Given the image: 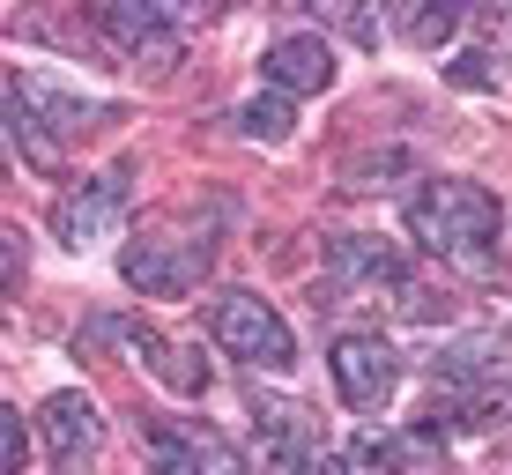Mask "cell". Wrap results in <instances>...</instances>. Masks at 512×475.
Here are the masks:
<instances>
[{"mask_svg": "<svg viewBox=\"0 0 512 475\" xmlns=\"http://www.w3.org/2000/svg\"><path fill=\"white\" fill-rule=\"evenodd\" d=\"M409 238L438 260H461L468 275H490V238H498V193L475 179H431L409 193Z\"/></svg>", "mask_w": 512, "mask_h": 475, "instance_id": "6da1fadb", "label": "cell"}, {"mask_svg": "<svg viewBox=\"0 0 512 475\" xmlns=\"http://www.w3.org/2000/svg\"><path fill=\"white\" fill-rule=\"evenodd\" d=\"M208 334H216V349L245 357L253 372H290V364H297V334H290V320H282L260 290H216Z\"/></svg>", "mask_w": 512, "mask_h": 475, "instance_id": "7a4b0ae2", "label": "cell"}, {"mask_svg": "<svg viewBox=\"0 0 512 475\" xmlns=\"http://www.w3.org/2000/svg\"><path fill=\"white\" fill-rule=\"evenodd\" d=\"M208 260H216V238H164V231H149V238H134L127 253H119V275L141 290V297H186L193 283L208 275Z\"/></svg>", "mask_w": 512, "mask_h": 475, "instance_id": "3957f363", "label": "cell"}, {"mask_svg": "<svg viewBox=\"0 0 512 475\" xmlns=\"http://www.w3.org/2000/svg\"><path fill=\"white\" fill-rule=\"evenodd\" d=\"M141 453H149L156 475H253L223 431L179 424V416H149V431H141Z\"/></svg>", "mask_w": 512, "mask_h": 475, "instance_id": "277c9868", "label": "cell"}, {"mask_svg": "<svg viewBox=\"0 0 512 475\" xmlns=\"http://www.w3.org/2000/svg\"><path fill=\"white\" fill-rule=\"evenodd\" d=\"M8 90H15V112H23V119H38L52 142H60V134H82V127H104V119H119L112 104L82 97L75 82H52V75H38V67L8 75Z\"/></svg>", "mask_w": 512, "mask_h": 475, "instance_id": "5b68a950", "label": "cell"}, {"mask_svg": "<svg viewBox=\"0 0 512 475\" xmlns=\"http://www.w3.org/2000/svg\"><path fill=\"white\" fill-rule=\"evenodd\" d=\"M119 216H127V171H104V179H82L75 193H60V208H52V238L75 245V253H90L97 238L119 231Z\"/></svg>", "mask_w": 512, "mask_h": 475, "instance_id": "8992f818", "label": "cell"}, {"mask_svg": "<svg viewBox=\"0 0 512 475\" xmlns=\"http://www.w3.org/2000/svg\"><path fill=\"white\" fill-rule=\"evenodd\" d=\"M334 386H342V401L349 409H364V416H379L386 401H394V386H401V357L379 342V334H349V342H334Z\"/></svg>", "mask_w": 512, "mask_h": 475, "instance_id": "52a82bcc", "label": "cell"}, {"mask_svg": "<svg viewBox=\"0 0 512 475\" xmlns=\"http://www.w3.org/2000/svg\"><path fill=\"white\" fill-rule=\"evenodd\" d=\"M38 438H45L52 468H82V461H97V446H104V409L67 386V394H52L38 409Z\"/></svg>", "mask_w": 512, "mask_h": 475, "instance_id": "ba28073f", "label": "cell"}, {"mask_svg": "<svg viewBox=\"0 0 512 475\" xmlns=\"http://www.w3.org/2000/svg\"><path fill=\"white\" fill-rule=\"evenodd\" d=\"M253 431H260V475H305L312 468V424L297 401L253 394Z\"/></svg>", "mask_w": 512, "mask_h": 475, "instance_id": "9c48e42d", "label": "cell"}, {"mask_svg": "<svg viewBox=\"0 0 512 475\" xmlns=\"http://www.w3.org/2000/svg\"><path fill=\"white\" fill-rule=\"evenodd\" d=\"M260 75H268L275 97H320L334 82V45L312 38V30H297V38H275L260 52Z\"/></svg>", "mask_w": 512, "mask_h": 475, "instance_id": "30bf717a", "label": "cell"}, {"mask_svg": "<svg viewBox=\"0 0 512 475\" xmlns=\"http://www.w3.org/2000/svg\"><path fill=\"white\" fill-rule=\"evenodd\" d=\"M334 275L342 283H364V290H401V260H394V245H379V238H334Z\"/></svg>", "mask_w": 512, "mask_h": 475, "instance_id": "8fae6325", "label": "cell"}, {"mask_svg": "<svg viewBox=\"0 0 512 475\" xmlns=\"http://www.w3.org/2000/svg\"><path fill=\"white\" fill-rule=\"evenodd\" d=\"M238 134H245V142H290V134H297V112H290V97H245L238 104Z\"/></svg>", "mask_w": 512, "mask_h": 475, "instance_id": "7c38bea8", "label": "cell"}, {"mask_svg": "<svg viewBox=\"0 0 512 475\" xmlns=\"http://www.w3.org/2000/svg\"><path fill=\"white\" fill-rule=\"evenodd\" d=\"M179 60H186V38H179V30H149V38H141V45H127V67H134V75L141 82H171V75H179Z\"/></svg>", "mask_w": 512, "mask_h": 475, "instance_id": "4fadbf2b", "label": "cell"}, {"mask_svg": "<svg viewBox=\"0 0 512 475\" xmlns=\"http://www.w3.org/2000/svg\"><path fill=\"white\" fill-rule=\"evenodd\" d=\"M97 30L119 45H141L149 30H164V8L156 0H112V8H97Z\"/></svg>", "mask_w": 512, "mask_h": 475, "instance_id": "5bb4252c", "label": "cell"}, {"mask_svg": "<svg viewBox=\"0 0 512 475\" xmlns=\"http://www.w3.org/2000/svg\"><path fill=\"white\" fill-rule=\"evenodd\" d=\"M453 30H461V8H446V0H416V8L401 15V38L423 45V52H438Z\"/></svg>", "mask_w": 512, "mask_h": 475, "instance_id": "9a60e30c", "label": "cell"}, {"mask_svg": "<svg viewBox=\"0 0 512 475\" xmlns=\"http://www.w3.org/2000/svg\"><path fill=\"white\" fill-rule=\"evenodd\" d=\"M416 171V156L409 149H379V156H357L349 164V193H386V186H401Z\"/></svg>", "mask_w": 512, "mask_h": 475, "instance_id": "2e32d148", "label": "cell"}, {"mask_svg": "<svg viewBox=\"0 0 512 475\" xmlns=\"http://www.w3.org/2000/svg\"><path fill=\"white\" fill-rule=\"evenodd\" d=\"M453 424H468V431H505V424H512V386H475L461 409H453Z\"/></svg>", "mask_w": 512, "mask_h": 475, "instance_id": "e0dca14e", "label": "cell"}, {"mask_svg": "<svg viewBox=\"0 0 512 475\" xmlns=\"http://www.w3.org/2000/svg\"><path fill=\"white\" fill-rule=\"evenodd\" d=\"M423 446H431V431H423V438H394V431H364V438H357V461H364V468H409V461H416Z\"/></svg>", "mask_w": 512, "mask_h": 475, "instance_id": "ac0fdd59", "label": "cell"}, {"mask_svg": "<svg viewBox=\"0 0 512 475\" xmlns=\"http://www.w3.org/2000/svg\"><path fill=\"white\" fill-rule=\"evenodd\" d=\"M156 379H164L171 394H208V357H201V349H179V342H171L164 357H156Z\"/></svg>", "mask_w": 512, "mask_h": 475, "instance_id": "d6986e66", "label": "cell"}, {"mask_svg": "<svg viewBox=\"0 0 512 475\" xmlns=\"http://www.w3.org/2000/svg\"><path fill=\"white\" fill-rule=\"evenodd\" d=\"M23 453H30V438H23V416L0 401V475H15L23 468Z\"/></svg>", "mask_w": 512, "mask_h": 475, "instance_id": "ffe728a7", "label": "cell"}, {"mask_svg": "<svg viewBox=\"0 0 512 475\" xmlns=\"http://www.w3.org/2000/svg\"><path fill=\"white\" fill-rule=\"evenodd\" d=\"M446 75L461 82V90H498V75H490V67H483V52H461V60H453Z\"/></svg>", "mask_w": 512, "mask_h": 475, "instance_id": "44dd1931", "label": "cell"}, {"mask_svg": "<svg viewBox=\"0 0 512 475\" xmlns=\"http://www.w3.org/2000/svg\"><path fill=\"white\" fill-rule=\"evenodd\" d=\"M342 30H349L357 45H379V38H386V23H379L372 8H349V15H342Z\"/></svg>", "mask_w": 512, "mask_h": 475, "instance_id": "7402d4cb", "label": "cell"}, {"mask_svg": "<svg viewBox=\"0 0 512 475\" xmlns=\"http://www.w3.org/2000/svg\"><path fill=\"white\" fill-rule=\"evenodd\" d=\"M305 475H349V468H342V461H312Z\"/></svg>", "mask_w": 512, "mask_h": 475, "instance_id": "603a6c76", "label": "cell"}, {"mask_svg": "<svg viewBox=\"0 0 512 475\" xmlns=\"http://www.w3.org/2000/svg\"><path fill=\"white\" fill-rule=\"evenodd\" d=\"M0 179H8V134H0Z\"/></svg>", "mask_w": 512, "mask_h": 475, "instance_id": "cb8c5ba5", "label": "cell"}]
</instances>
